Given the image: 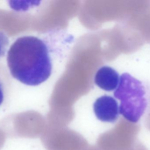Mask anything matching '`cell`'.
<instances>
[{
    "mask_svg": "<svg viewBox=\"0 0 150 150\" xmlns=\"http://www.w3.org/2000/svg\"><path fill=\"white\" fill-rule=\"evenodd\" d=\"M114 95L120 101V113L129 122L139 121L147 107L145 90L141 82L129 74H123Z\"/></svg>",
    "mask_w": 150,
    "mask_h": 150,
    "instance_id": "7a4b0ae2",
    "label": "cell"
},
{
    "mask_svg": "<svg viewBox=\"0 0 150 150\" xmlns=\"http://www.w3.org/2000/svg\"><path fill=\"white\" fill-rule=\"evenodd\" d=\"M7 62L13 78L25 85H40L52 74L48 47L44 41L35 36L17 39L8 50Z\"/></svg>",
    "mask_w": 150,
    "mask_h": 150,
    "instance_id": "6da1fadb",
    "label": "cell"
},
{
    "mask_svg": "<svg viewBox=\"0 0 150 150\" xmlns=\"http://www.w3.org/2000/svg\"><path fill=\"white\" fill-rule=\"evenodd\" d=\"M120 81V76L117 71L108 66H104L99 69L94 78L96 85L106 91H112L117 89Z\"/></svg>",
    "mask_w": 150,
    "mask_h": 150,
    "instance_id": "277c9868",
    "label": "cell"
},
{
    "mask_svg": "<svg viewBox=\"0 0 150 150\" xmlns=\"http://www.w3.org/2000/svg\"><path fill=\"white\" fill-rule=\"evenodd\" d=\"M4 91L2 84L0 81V106L2 104L4 100Z\"/></svg>",
    "mask_w": 150,
    "mask_h": 150,
    "instance_id": "52a82bcc",
    "label": "cell"
},
{
    "mask_svg": "<svg viewBox=\"0 0 150 150\" xmlns=\"http://www.w3.org/2000/svg\"><path fill=\"white\" fill-rule=\"evenodd\" d=\"M9 44V41L8 36L4 32L0 31V59L6 54Z\"/></svg>",
    "mask_w": 150,
    "mask_h": 150,
    "instance_id": "8992f818",
    "label": "cell"
},
{
    "mask_svg": "<svg viewBox=\"0 0 150 150\" xmlns=\"http://www.w3.org/2000/svg\"><path fill=\"white\" fill-rule=\"evenodd\" d=\"M95 116L100 121L114 123L119 118L118 102L111 96L104 95L98 98L93 105Z\"/></svg>",
    "mask_w": 150,
    "mask_h": 150,
    "instance_id": "3957f363",
    "label": "cell"
},
{
    "mask_svg": "<svg viewBox=\"0 0 150 150\" xmlns=\"http://www.w3.org/2000/svg\"><path fill=\"white\" fill-rule=\"evenodd\" d=\"M35 1H10L8 5L11 9L18 12L25 11L36 4Z\"/></svg>",
    "mask_w": 150,
    "mask_h": 150,
    "instance_id": "5b68a950",
    "label": "cell"
}]
</instances>
